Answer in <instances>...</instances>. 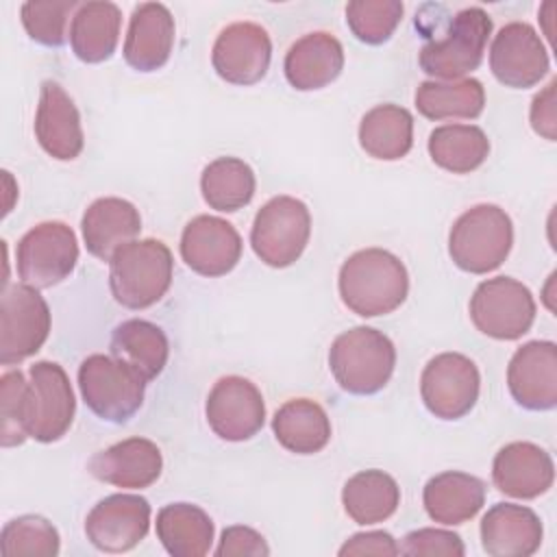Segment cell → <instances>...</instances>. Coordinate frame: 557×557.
Returning a JSON list of instances; mask_svg holds the SVG:
<instances>
[{"label": "cell", "instance_id": "obj_1", "mask_svg": "<svg viewBox=\"0 0 557 557\" xmlns=\"http://www.w3.org/2000/svg\"><path fill=\"white\" fill-rule=\"evenodd\" d=\"M342 302L361 318L385 315L398 309L409 294L405 263L385 248L352 252L339 268Z\"/></svg>", "mask_w": 557, "mask_h": 557}, {"label": "cell", "instance_id": "obj_2", "mask_svg": "<svg viewBox=\"0 0 557 557\" xmlns=\"http://www.w3.org/2000/svg\"><path fill=\"white\" fill-rule=\"evenodd\" d=\"M394 366L392 339L372 326H352L339 333L329 350V368L337 385L355 396L381 392L392 379Z\"/></svg>", "mask_w": 557, "mask_h": 557}, {"label": "cell", "instance_id": "obj_3", "mask_svg": "<svg viewBox=\"0 0 557 557\" xmlns=\"http://www.w3.org/2000/svg\"><path fill=\"white\" fill-rule=\"evenodd\" d=\"M174 259L161 239H135L109 261V287L126 309H146L170 289Z\"/></svg>", "mask_w": 557, "mask_h": 557}, {"label": "cell", "instance_id": "obj_4", "mask_svg": "<svg viewBox=\"0 0 557 557\" xmlns=\"http://www.w3.org/2000/svg\"><path fill=\"white\" fill-rule=\"evenodd\" d=\"M513 224L498 205L481 202L463 211L448 233V255L470 274L496 270L511 252Z\"/></svg>", "mask_w": 557, "mask_h": 557}, {"label": "cell", "instance_id": "obj_5", "mask_svg": "<svg viewBox=\"0 0 557 557\" xmlns=\"http://www.w3.org/2000/svg\"><path fill=\"white\" fill-rule=\"evenodd\" d=\"M492 26V17L481 7L457 11L448 20L442 37L420 48V70L433 76V81H461L481 65Z\"/></svg>", "mask_w": 557, "mask_h": 557}, {"label": "cell", "instance_id": "obj_6", "mask_svg": "<svg viewBox=\"0 0 557 557\" xmlns=\"http://www.w3.org/2000/svg\"><path fill=\"white\" fill-rule=\"evenodd\" d=\"M78 387L85 405L113 424L128 422L141 407L146 379L113 355H89L78 366Z\"/></svg>", "mask_w": 557, "mask_h": 557}, {"label": "cell", "instance_id": "obj_7", "mask_svg": "<svg viewBox=\"0 0 557 557\" xmlns=\"http://www.w3.org/2000/svg\"><path fill=\"white\" fill-rule=\"evenodd\" d=\"M311 235V213L294 196L270 198L255 215L250 246L270 268H287L300 259Z\"/></svg>", "mask_w": 557, "mask_h": 557}, {"label": "cell", "instance_id": "obj_8", "mask_svg": "<svg viewBox=\"0 0 557 557\" xmlns=\"http://www.w3.org/2000/svg\"><path fill=\"white\" fill-rule=\"evenodd\" d=\"M76 261V233L59 220L39 222L22 235L15 248L17 276L35 289H46L65 281L74 272Z\"/></svg>", "mask_w": 557, "mask_h": 557}, {"label": "cell", "instance_id": "obj_9", "mask_svg": "<svg viewBox=\"0 0 557 557\" xmlns=\"http://www.w3.org/2000/svg\"><path fill=\"white\" fill-rule=\"evenodd\" d=\"M28 376L24 431L37 442H57L70 431L76 411L70 379L54 361L33 363Z\"/></svg>", "mask_w": 557, "mask_h": 557}, {"label": "cell", "instance_id": "obj_10", "mask_svg": "<svg viewBox=\"0 0 557 557\" xmlns=\"http://www.w3.org/2000/svg\"><path fill=\"white\" fill-rule=\"evenodd\" d=\"M470 320L487 337L518 339L533 326V294L511 276L481 281L470 298Z\"/></svg>", "mask_w": 557, "mask_h": 557}, {"label": "cell", "instance_id": "obj_11", "mask_svg": "<svg viewBox=\"0 0 557 557\" xmlns=\"http://www.w3.org/2000/svg\"><path fill=\"white\" fill-rule=\"evenodd\" d=\"M50 309L44 296L22 283L4 287L0 298V363L15 366L35 355L50 335Z\"/></svg>", "mask_w": 557, "mask_h": 557}, {"label": "cell", "instance_id": "obj_12", "mask_svg": "<svg viewBox=\"0 0 557 557\" xmlns=\"http://www.w3.org/2000/svg\"><path fill=\"white\" fill-rule=\"evenodd\" d=\"M481 376L474 361L461 352H440L422 370L420 396L440 420H459L479 398Z\"/></svg>", "mask_w": 557, "mask_h": 557}, {"label": "cell", "instance_id": "obj_13", "mask_svg": "<svg viewBox=\"0 0 557 557\" xmlns=\"http://www.w3.org/2000/svg\"><path fill=\"white\" fill-rule=\"evenodd\" d=\"M205 413L211 431L220 440L244 442L261 431L265 422V403L252 381L231 374L213 383Z\"/></svg>", "mask_w": 557, "mask_h": 557}, {"label": "cell", "instance_id": "obj_14", "mask_svg": "<svg viewBox=\"0 0 557 557\" xmlns=\"http://www.w3.org/2000/svg\"><path fill=\"white\" fill-rule=\"evenodd\" d=\"M548 65V50L531 24L509 22L494 35L490 70L505 87H533L546 76Z\"/></svg>", "mask_w": 557, "mask_h": 557}, {"label": "cell", "instance_id": "obj_15", "mask_svg": "<svg viewBox=\"0 0 557 557\" xmlns=\"http://www.w3.org/2000/svg\"><path fill=\"white\" fill-rule=\"evenodd\" d=\"M272 39L261 24L233 22L220 30L211 48L215 74L231 85H255L270 67Z\"/></svg>", "mask_w": 557, "mask_h": 557}, {"label": "cell", "instance_id": "obj_16", "mask_svg": "<svg viewBox=\"0 0 557 557\" xmlns=\"http://www.w3.org/2000/svg\"><path fill=\"white\" fill-rule=\"evenodd\" d=\"M148 529L150 505L137 494H111L98 500L85 518V535L102 553L135 548Z\"/></svg>", "mask_w": 557, "mask_h": 557}, {"label": "cell", "instance_id": "obj_17", "mask_svg": "<svg viewBox=\"0 0 557 557\" xmlns=\"http://www.w3.org/2000/svg\"><path fill=\"white\" fill-rule=\"evenodd\" d=\"M237 228L218 215H196L181 235V257L196 274L224 276L242 259Z\"/></svg>", "mask_w": 557, "mask_h": 557}, {"label": "cell", "instance_id": "obj_18", "mask_svg": "<svg viewBox=\"0 0 557 557\" xmlns=\"http://www.w3.org/2000/svg\"><path fill=\"white\" fill-rule=\"evenodd\" d=\"M513 400L529 411H548L557 405V346L533 339L522 344L507 368Z\"/></svg>", "mask_w": 557, "mask_h": 557}, {"label": "cell", "instance_id": "obj_19", "mask_svg": "<svg viewBox=\"0 0 557 557\" xmlns=\"http://www.w3.org/2000/svg\"><path fill=\"white\" fill-rule=\"evenodd\" d=\"M35 137L44 152L57 161H72L83 152L85 135L81 113L57 81H44L35 111Z\"/></svg>", "mask_w": 557, "mask_h": 557}, {"label": "cell", "instance_id": "obj_20", "mask_svg": "<svg viewBox=\"0 0 557 557\" xmlns=\"http://www.w3.org/2000/svg\"><path fill=\"white\" fill-rule=\"evenodd\" d=\"M87 468L102 483L122 490H144L161 476L163 457L152 440L128 437L98 450Z\"/></svg>", "mask_w": 557, "mask_h": 557}, {"label": "cell", "instance_id": "obj_21", "mask_svg": "<svg viewBox=\"0 0 557 557\" xmlns=\"http://www.w3.org/2000/svg\"><path fill=\"white\" fill-rule=\"evenodd\" d=\"M492 481L498 492L511 498H537L553 487V457L533 442H511L503 446L492 463Z\"/></svg>", "mask_w": 557, "mask_h": 557}, {"label": "cell", "instance_id": "obj_22", "mask_svg": "<svg viewBox=\"0 0 557 557\" xmlns=\"http://www.w3.org/2000/svg\"><path fill=\"white\" fill-rule=\"evenodd\" d=\"M174 17L161 2H141L133 9L126 39L124 59L137 72H154L163 67L174 48Z\"/></svg>", "mask_w": 557, "mask_h": 557}, {"label": "cell", "instance_id": "obj_23", "mask_svg": "<svg viewBox=\"0 0 557 557\" xmlns=\"http://www.w3.org/2000/svg\"><path fill=\"white\" fill-rule=\"evenodd\" d=\"M540 516L513 503H496L481 518V544L492 557H529L542 544Z\"/></svg>", "mask_w": 557, "mask_h": 557}, {"label": "cell", "instance_id": "obj_24", "mask_svg": "<svg viewBox=\"0 0 557 557\" xmlns=\"http://www.w3.org/2000/svg\"><path fill=\"white\" fill-rule=\"evenodd\" d=\"M344 70V48L326 30H313L296 39L285 52L283 72L298 91H313L331 85Z\"/></svg>", "mask_w": 557, "mask_h": 557}, {"label": "cell", "instance_id": "obj_25", "mask_svg": "<svg viewBox=\"0 0 557 557\" xmlns=\"http://www.w3.org/2000/svg\"><path fill=\"white\" fill-rule=\"evenodd\" d=\"M81 231L87 250L102 261H111L120 248L135 242L141 231V215L133 202L104 196L85 209Z\"/></svg>", "mask_w": 557, "mask_h": 557}, {"label": "cell", "instance_id": "obj_26", "mask_svg": "<svg viewBox=\"0 0 557 557\" xmlns=\"http://www.w3.org/2000/svg\"><path fill=\"white\" fill-rule=\"evenodd\" d=\"M422 503L433 522L455 527L472 520L485 503V483L468 472L446 470L431 476Z\"/></svg>", "mask_w": 557, "mask_h": 557}, {"label": "cell", "instance_id": "obj_27", "mask_svg": "<svg viewBox=\"0 0 557 557\" xmlns=\"http://www.w3.org/2000/svg\"><path fill=\"white\" fill-rule=\"evenodd\" d=\"M122 11L115 2L109 0H89L83 2L70 24V46L72 52L83 63H102L107 61L120 41Z\"/></svg>", "mask_w": 557, "mask_h": 557}, {"label": "cell", "instance_id": "obj_28", "mask_svg": "<svg viewBox=\"0 0 557 557\" xmlns=\"http://www.w3.org/2000/svg\"><path fill=\"white\" fill-rule=\"evenodd\" d=\"M272 431L285 450L296 455H313L329 444L331 420L315 400L292 398L276 409Z\"/></svg>", "mask_w": 557, "mask_h": 557}, {"label": "cell", "instance_id": "obj_29", "mask_svg": "<svg viewBox=\"0 0 557 557\" xmlns=\"http://www.w3.org/2000/svg\"><path fill=\"white\" fill-rule=\"evenodd\" d=\"M213 520L191 503H170L157 513V537L172 557H202L213 544Z\"/></svg>", "mask_w": 557, "mask_h": 557}, {"label": "cell", "instance_id": "obj_30", "mask_svg": "<svg viewBox=\"0 0 557 557\" xmlns=\"http://www.w3.org/2000/svg\"><path fill=\"white\" fill-rule=\"evenodd\" d=\"M111 355L135 368L146 383L157 379L170 357V344L161 326L148 320H124L113 329Z\"/></svg>", "mask_w": 557, "mask_h": 557}, {"label": "cell", "instance_id": "obj_31", "mask_svg": "<svg viewBox=\"0 0 557 557\" xmlns=\"http://www.w3.org/2000/svg\"><path fill=\"white\" fill-rule=\"evenodd\" d=\"M359 144L374 159H403L413 146L411 113L400 104H376L359 122Z\"/></svg>", "mask_w": 557, "mask_h": 557}, {"label": "cell", "instance_id": "obj_32", "mask_svg": "<svg viewBox=\"0 0 557 557\" xmlns=\"http://www.w3.org/2000/svg\"><path fill=\"white\" fill-rule=\"evenodd\" d=\"M342 505L357 524H376L387 520L400 505V487L383 470H361L352 474L342 490Z\"/></svg>", "mask_w": 557, "mask_h": 557}, {"label": "cell", "instance_id": "obj_33", "mask_svg": "<svg viewBox=\"0 0 557 557\" xmlns=\"http://www.w3.org/2000/svg\"><path fill=\"white\" fill-rule=\"evenodd\" d=\"M416 109L429 120H474L485 107V87L476 78L424 81L416 89Z\"/></svg>", "mask_w": 557, "mask_h": 557}, {"label": "cell", "instance_id": "obj_34", "mask_svg": "<svg viewBox=\"0 0 557 557\" xmlns=\"http://www.w3.org/2000/svg\"><path fill=\"white\" fill-rule=\"evenodd\" d=\"M257 189L252 168L237 157H218L205 165L200 174V191L205 202L222 213L246 207Z\"/></svg>", "mask_w": 557, "mask_h": 557}, {"label": "cell", "instance_id": "obj_35", "mask_svg": "<svg viewBox=\"0 0 557 557\" xmlns=\"http://www.w3.org/2000/svg\"><path fill=\"white\" fill-rule=\"evenodd\" d=\"M429 154L435 165L453 174H470L490 154V139L474 124H444L429 135Z\"/></svg>", "mask_w": 557, "mask_h": 557}, {"label": "cell", "instance_id": "obj_36", "mask_svg": "<svg viewBox=\"0 0 557 557\" xmlns=\"http://www.w3.org/2000/svg\"><path fill=\"white\" fill-rule=\"evenodd\" d=\"M59 531L50 520L37 513L9 520L0 533V553L4 557H54L59 555Z\"/></svg>", "mask_w": 557, "mask_h": 557}, {"label": "cell", "instance_id": "obj_37", "mask_svg": "<svg viewBox=\"0 0 557 557\" xmlns=\"http://www.w3.org/2000/svg\"><path fill=\"white\" fill-rule=\"evenodd\" d=\"M403 11L400 0H352L346 4V24L359 41L379 46L394 35Z\"/></svg>", "mask_w": 557, "mask_h": 557}, {"label": "cell", "instance_id": "obj_38", "mask_svg": "<svg viewBox=\"0 0 557 557\" xmlns=\"http://www.w3.org/2000/svg\"><path fill=\"white\" fill-rule=\"evenodd\" d=\"M78 7L76 0H28L20 7V17L33 41L59 48L67 39V22Z\"/></svg>", "mask_w": 557, "mask_h": 557}, {"label": "cell", "instance_id": "obj_39", "mask_svg": "<svg viewBox=\"0 0 557 557\" xmlns=\"http://www.w3.org/2000/svg\"><path fill=\"white\" fill-rule=\"evenodd\" d=\"M26 387L28 381L20 370H9L0 379V407H2V431L0 440L4 448L20 446L28 440L24 431L26 411Z\"/></svg>", "mask_w": 557, "mask_h": 557}, {"label": "cell", "instance_id": "obj_40", "mask_svg": "<svg viewBox=\"0 0 557 557\" xmlns=\"http://www.w3.org/2000/svg\"><path fill=\"white\" fill-rule=\"evenodd\" d=\"M398 550L409 557H461L466 546L453 531L424 527L407 533Z\"/></svg>", "mask_w": 557, "mask_h": 557}, {"label": "cell", "instance_id": "obj_41", "mask_svg": "<svg viewBox=\"0 0 557 557\" xmlns=\"http://www.w3.org/2000/svg\"><path fill=\"white\" fill-rule=\"evenodd\" d=\"M215 555L218 557H233V555L265 557L270 555V546L265 544V537L259 531L244 524H233L222 531Z\"/></svg>", "mask_w": 557, "mask_h": 557}, {"label": "cell", "instance_id": "obj_42", "mask_svg": "<svg viewBox=\"0 0 557 557\" xmlns=\"http://www.w3.org/2000/svg\"><path fill=\"white\" fill-rule=\"evenodd\" d=\"M398 553H400L398 544H396V540L387 531L355 533L339 548L342 557H346V555L348 557H352V555H383V557H392V555H398Z\"/></svg>", "mask_w": 557, "mask_h": 557}, {"label": "cell", "instance_id": "obj_43", "mask_svg": "<svg viewBox=\"0 0 557 557\" xmlns=\"http://www.w3.org/2000/svg\"><path fill=\"white\" fill-rule=\"evenodd\" d=\"M555 87L557 81L553 78L531 102V126L537 135L546 137L548 141H555L557 133V111H555Z\"/></svg>", "mask_w": 557, "mask_h": 557}]
</instances>
